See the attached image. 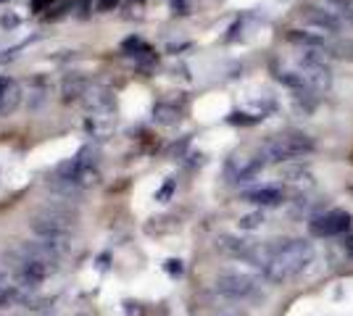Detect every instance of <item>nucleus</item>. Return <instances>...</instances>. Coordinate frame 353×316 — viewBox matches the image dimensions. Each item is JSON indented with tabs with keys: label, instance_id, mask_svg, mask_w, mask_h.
<instances>
[{
	"label": "nucleus",
	"instance_id": "f257e3e1",
	"mask_svg": "<svg viewBox=\"0 0 353 316\" xmlns=\"http://www.w3.org/2000/svg\"><path fill=\"white\" fill-rule=\"evenodd\" d=\"M77 222H79L77 209L66 206L63 200H50L30 216V229L37 240L48 242L53 251H59L63 256L69 251V240H72Z\"/></svg>",
	"mask_w": 353,
	"mask_h": 316
},
{
	"label": "nucleus",
	"instance_id": "f03ea898",
	"mask_svg": "<svg viewBox=\"0 0 353 316\" xmlns=\"http://www.w3.org/2000/svg\"><path fill=\"white\" fill-rule=\"evenodd\" d=\"M316 258L314 242L309 240H280L277 245H269V258L261 266L266 282L282 285L288 280H293L298 274L309 269Z\"/></svg>",
	"mask_w": 353,
	"mask_h": 316
},
{
	"label": "nucleus",
	"instance_id": "7ed1b4c3",
	"mask_svg": "<svg viewBox=\"0 0 353 316\" xmlns=\"http://www.w3.org/2000/svg\"><path fill=\"white\" fill-rule=\"evenodd\" d=\"M316 151V140L306 132H285L280 137H272L261 145L259 156L266 164H293L298 158H306Z\"/></svg>",
	"mask_w": 353,
	"mask_h": 316
},
{
	"label": "nucleus",
	"instance_id": "20e7f679",
	"mask_svg": "<svg viewBox=\"0 0 353 316\" xmlns=\"http://www.w3.org/2000/svg\"><path fill=\"white\" fill-rule=\"evenodd\" d=\"M353 227V216L343 209H332L324 211V213H316L309 219V235L314 238H322V240H330V238H343L348 235Z\"/></svg>",
	"mask_w": 353,
	"mask_h": 316
},
{
	"label": "nucleus",
	"instance_id": "39448f33",
	"mask_svg": "<svg viewBox=\"0 0 353 316\" xmlns=\"http://www.w3.org/2000/svg\"><path fill=\"white\" fill-rule=\"evenodd\" d=\"M90 156V148L77 153V158L72 161H66V164H61L56 169V174L63 177V180L74 182L77 187H82V190H88L92 185H98L101 180V171H98V164H95V158H88Z\"/></svg>",
	"mask_w": 353,
	"mask_h": 316
},
{
	"label": "nucleus",
	"instance_id": "423d86ee",
	"mask_svg": "<svg viewBox=\"0 0 353 316\" xmlns=\"http://www.w3.org/2000/svg\"><path fill=\"white\" fill-rule=\"evenodd\" d=\"M298 69H301V74L306 76V82H309L316 92H324L332 87V69H330V63H327V53H322V50H309V53H303V56L298 59Z\"/></svg>",
	"mask_w": 353,
	"mask_h": 316
},
{
	"label": "nucleus",
	"instance_id": "0eeeda50",
	"mask_svg": "<svg viewBox=\"0 0 353 316\" xmlns=\"http://www.w3.org/2000/svg\"><path fill=\"white\" fill-rule=\"evenodd\" d=\"M216 293L230 301H250L259 295V282L250 274L240 271H224L216 277Z\"/></svg>",
	"mask_w": 353,
	"mask_h": 316
},
{
	"label": "nucleus",
	"instance_id": "6e6552de",
	"mask_svg": "<svg viewBox=\"0 0 353 316\" xmlns=\"http://www.w3.org/2000/svg\"><path fill=\"white\" fill-rule=\"evenodd\" d=\"M301 19H303V24L314 32H322V34H332V37H338L340 32H343V19L338 14H332L330 8H322V6H306V8H301Z\"/></svg>",
	"mask_w": 353,
	"mask_h": 316
},
{
	"label": "nucleus",
	"instance_id": "1a4fd4ad",
	"mask_svg": "<svg viewBox=\"0 0 353 316\" xmlns=\"http://www.w3.org/2000/svg\"><path fill=\"white\" fill-rule=\"evenodd\" d=\"M24 101V90L14 76H0V119L11 116L19 111V105Z\"/></svg>",
	"mask_w": 353,
	"mask_h": 316
},
{
	"label": "nucleus",
	"instance_id": "9d476101",
	"mask_svg": "<svg viewBox=\"0 0 353 316\" xmlns=\"http://www.w3.org/2000/svg\"><path fill=\"white\" fill-rule=\"evenodd\" d=\"M90 87L92 85H90V79L82 72H69L61 79V103H82Z\"/></svg>",
	"mask_w": 353,
	"mask_h": 316
},
{
	"label": "nucleus",
	"instance_id": "9b49d317",
	"mask_svg": "<svg viewBox=\"0 0 353 316\" xmlns=\"http://www.w3.org/2000/svg\"><path fill=\"white\" fill-rule=\"evenodd\" d=\"M243 200L259 206V209H277V206H282V203L288 200V196H285V190L277 187V185H264V187L245 190V193H243Z\"/></svg>",
	"mask_w": 353,
	"mask_h": 316
},
{
	"label": "nucleus",
	"instance_id": "f8f14e48",
	"mask_svg": "<svg viewBox=\"0 0 353 316\" xmlns=\"http://www.w3.org/2000/svg\"><path fill=\"white\" fill-rule=\"evenodd\" d=\"M82 103L88 108V116H114V92L108 87H95L92 85Z\"/></svg>",
	"mask_w": 353,
	"mask_h": 316
},
{
	"label": "nucleus",
	"instance_id": "ddd939ff",
	"mask_svg": "<svg viewBox=\"0 0 353 316\" xmlns=\"http://www.w3.org/2000/svg\"><path fill=\"white\" fill-rule=\"evenodd\" d=\"M285 40H288V45L298 48L303 53H309V50H322V53H327V40H324L322 34H316V32L288 30L285 32Z\"/></svg>",
	"mask_w": 353,
	"mask_h": 316
},
{
	"label": "nucleus",
	"instance_id": "4468645a",
	"mask_svg": "<svg viewBox=\"0 0 353 316\" xmlns=\"http://www.w3.org/2000/svg\"><path fill=\"white\" fill-rule=\"evenodd\" d=\"M266 161L261 156H253V158H245V161H230V182H250L256 180L261 171H264Z\"/></svg>",
	"mask_w": 353,
	"mask_h": 316
},
{
	"label": "nucleus",
	"instance_id": "2eb2a0df",
	"mask_svg": "<svg viewBox=\"0 0 353 316\" xmlns=\"http://www.w3.org/2000/svg\"><path fill=\"white\" fill-rule=\"evenodd\" d=\"M280 177L285 182H290V185H301V187H311V185H314V171L303 164L285 166V169L280 171Z\"/></svg>",
	"mask_w": 353,
	"mask_h": 316
},
{
	"label": "nucleus",
	"instance_id": "dca6fc26",
	"mask_svg": "<svg viewBox=\"0 0 353 316\" xmlns=\"http://www.w3.org/2000/svg\"><path fill=\"white\" fill-rule=\"evenodd\" d=\"M277 82L285 85L288 90L293 92V98L295 95H303V92L314 90L309 82H306V76L301 74V72H277Z\"/></svg>",
	"mask_w": 353,
	"mask_h": 316
},
{
	"label": "nucleus",
	"instance_id": "f3484780",
	"mask_svg": "<svg viewBox=\"0 0 353 316\" xmlns=\"http://www.w3.org/2000/svg\"><path fill=\"white\" fill-rule=\"evenodd\" d=\"M50 95V82L43 74L32 76L30 79V108H40Z\"/></svg>",
	"mask_w": 353,
	"mask_h": 316
},
{
	"label": "nucleus",
	"instance_id": "a211bd4d",
	"mask_svg": "<svg viewBox=\"0 0 353 316\" xmlns=\"http://www.w3.org/2000/svg\"><path fill=\"white\" fill-rule=\"evenodd\" d=\"M182 119V111L174 103H156L153 105V121H159L163 127H174Z\"/></svg>",
	"mask_w": 353,
	"mask_h": 316
},
{
	"label": "nucleus",
	"instance_id": "6ab92c4d",
	"mask_svg": "<svg viewBox=\"0 0 353 316\" xmlns=\"http://www.w3.org/2000/svg\"><path fill=\"white\" fill-rule=\"evenodd\" d=\"M327 56L338 61H353V40L348 37H338L332 43H327Z\"/></svg>",
	"mask_w": 353,
	"mask_h": 316
},
{
	"label": "nucleus",
	"instance_id": "aec40b11",
	"mask_svg": "<svg viewBox=\"0 0 353 316\" xmlns=\"http://www.w3.org/2000/svg\"><path fill=\"white\" fill-rule=\"evenodd\" d=\"M114 116H88V121H85V129H88L90 135L95 137H105L111 129H114Z\"/></svg>",
	"mask_w": 353,
	"mask_h": 316
},
{
	"label": "nucleus",
	"instance_id": "412c9836",
	"mask_svg": "<svg viewBox=\"0 0 353 316\" xmlns=\"http://www.w3.org/2000/svg\"><path fill=\"white\" fill-rule=\"evenodd\" d=\"M264 224H266V213L261 209L250 211V213H243V216L237 219V227L245 229V232H256V229H261Z\"/></svg>",
	"mask_w": 353,
	"mask_h": 316
},
{
	"label": "nucleus",
	"instance_id": "4be33fe9",
	"mask_svg": "<svg viewBox=\"0 0 353 316\" xmlns=\"http://www.w3.org/2000/svg\"><path fill=\"white\" fill-rule=\"evenodd\" d=\"M327 8L338 14L345 24H353V0H327Z\"/></svg>",
	"mask_w": 353,
	"mask_h": 316
},
{
	"label": "nucleus",
	"instance_id": "5701e85b",
	"mask_svg": "<svg viewBox=\"0 0 353 316\" xmlns=\"http://www.w3.org/2000/svg\"><path fill=\"white\" fill-rule=\"evenodd\" d=\"M172 193H174V180H169L166 185H163L161 190L156 193V200H161V203H166L169 198H172Z\"/></svg>",
	"mask_w": 353,
	"mask_h": 316
},
{
	"label": "nucleus",
	"instance_id": "b1692460",
	"mask_svg": "<svg viewBox=\"0 0 353 316\" xmlns=\"http://www.w3.org/2000/svg\"><path fill=\"white\" fill-rule=\"evenodd\" d=\"M343 253H345L348 261H353V232L343 235Z\"/></svg>",
	"mask_w": 353,
	"mask_h": 316
},
{
	"label": "nucleus",
	"instance_id": "393cba45",
	"mask_svg": "<svg viewBox=\"0 0 353 316\" xmlns=\"http://www.w3.org/2000/svg\"><path fill=\"white\" fill-rule=\"evenodd\" d=\"M121 0H98V11L101 14H108V11H114Z\"/></svg>",
	"mask_w": 353,
	"mask_h": 316
}]
</instances>
